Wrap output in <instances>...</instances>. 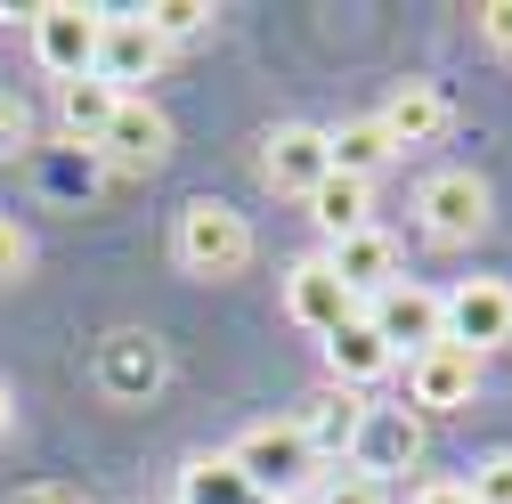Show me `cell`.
Wrapping results in <instances>:
<instances>
[{
  "instance_id": "6da1fadb",
  "label": "cell",
  "mask_w": 512,
  "mask_h": 504,
  "mask_svg": "<svg viewBox=\"0 0 512 504\" xmlns=\"http://www.w3.org/2000/svg\"><path fill=\"white\" fill-rule=\"evenodd\" d=\"M171 252H179L187 277H236V269L252 261V220H244L236 204L196 196V204H179V236H171Z\"/></svg>"
},
{
  "instance_id": "7a4b0ae2",
  "label": "cell",
  "mask_w": 512,
  "mask_h": 504,
  "mask_svg": "<svg viewBox=\"0 0 512 504\" xmlns=\"http://www.w3.org/2000/svg\"><path fill=\"white\" fill-rule=\"evenodd\" d=\"M309 439L293 431V415L285 423H252L236 448H228V472L252 488V496H301V480H309Z\"/></svg>"
},
{
  "instance_id": "3957f363",
  "label": "cell",
  "mask_w": 512,
  "mask_h": 504,
  "mask_svg": "<svg viewBox=\"0 0 512 504\" xmlns=\"http://www.w3.org/2000/svg\"><path fill=\"white\" fill-rule=\"evenodd\" d=\"M439 342H456L472 358L512 342V285L504 277H464L456 293H439Z\"/></svg>"
},
{
  "instance_id": "277c9868",
  "label": "cell",
  "mask_w": 512,
  "mask_h": 504,
  "mask_svg": "<svg viewBox=\"0 0 512 504\" xmlns=\"http://www.w3.org/2000/svg\"><path fill=\"white\" fill-rule=\"evenodd\" d=\"M415 212H423V236H431V244H472V236L488 228L496 196H488V179H480V171L447 163V171H431V179L415 187Z\"/></svg>"
},
{
  "instance_id": "5b68a950",
  "label": "cell",
  "mask_w": 512,
  "mask_h": 504,
  "mask_svg": "<svg viewBox=\"0 0 512 504\" xmlns=\"http://www.w3.org/2000/svg\"><path fill=\"white\" fill-rule=\"evenodd\" d=\"M98 41H106V9H82V0H49V9H33V57L57 82L98 74Z\"/></svg>"
},
{
  "instance_id": "8992f818",
  "label": "cell",
  "mask_w": 512,
  "mask_h": 504,
  "mask_svg": "<svg viewBox=\"0 0 512 504\" xmlns=\"http://www.w3.org/2000/svg\"><path fill=\"white\" fill-rule=\"evenodd\" d=\"M285 318H293L301 334H317V342L342 334V326L358 318V293L326 269V252H309V261H293V269H285Z\"/></svg>"
},
{
  "instance_id": "52a82bcc",
  "label": "cell",
  "mask_w": 512,
  "mask_h": 504,
  "mask_svg": "<svg viewBox=\"0 0 512 504\" xmlns=\"http://www.w3.org/2000/svg\"><path fill=\"white\" fill-rule=\"evenodd\" d=\"M366 326L382 334V350H391V358H423V350L439 342V293L415 285V277H399L391 293L366 301Z\"/></svg>"
},
{
  "instance_id": "ba28073f",
  "label": "cell",
  "mask_w": 512,
  "mask_h": 504,
  "mask_svg": "<svg viewBox=\"0 0 512 504\" xmlns=\"http://www.w3.org/2000/svg\"><path fill=\"white\" fill-rule=\"evenodd\" d=\"M326 171H334V155H326V131H317V122H277L261 139V187L269 196H301L309 204V187Z\"/></svg>"
},
{
  "instance_id": "9c48e42d",
  "label": "cell",
  "mask_w": 512,
  "mask_h": 504,
  "mask_svg": "<svg viewBox=\"0 0 512 504\" xmlns=\"http://www.w3.org/2000/svg\"><path fill=\"white\" fill-rule=\"evenodd\" d=\"M163 41H155V25L147 17H106V41H98V82L114 90V98H139V82H155L163 74Z\"/></svg>"
},
{
  "instance_id": "30bf717a",
  "label": "cell",
  "mask_w": 512,
  "mask_h": 504,
  "mask_svg": "<svg viewBox=\"0 0 512 504\" xmlns=\"http://www.w3.org/2000/svg\"><path fill=\"white\" fill-rule=\"evenodd\" d=\"M407 391H415V407H431V415H456V407H472V391H480V358L456 350V342H431L423 358H407Z\"/></svg>"
},
{
  "instance_id": "8fae6325",
  "label": "cell",
  "mask_w": 512,
  "mask_h": 504,
  "mask_svg": "<svg viewBox=\"0 0 512 504\" xmlns=\"http://www.w3.org/2000/svg\"><path fill=\"white\" fill-rule=\"evenodd\" d=\"M326 269H334V277L358 293V309H366L374 293H391V285H399V244L366 220V228H350V236H334V244H326Z\"/></svg>"
},
{
  "instance_id": "7c38bea8",
  "label": "cell",
  "mask_w": 512,
  "mask_h": 504,
  "mask_svg": "<svg viewBox=\"0 0 512 504\" xmlns=\"http://www.w3.org/2000/svg\"><path fill=\"white\" fill-rule=\"evenodd\" d=\"M98 147H106V155H114L122 171H155V163L171 155V114H163L155 98H122Z\"/></svg>"
},
{
  "instance_id": "4fadbf2b",
  "label": "cell",
  "mask_w": 512,
  "mask_h": 504,
  "mask_svg": "<svg viewBox=\"0 0 512 504\" xmlns=\"http://www.w3.org/2000/svg\"><path fill=\"white\" fill-rule=\"evenodd\" d=\"M382 131H391V147L407 155V147H431L439 131H447V98H439V82H399L391 98H382Z\"/></svg>"
},
{
  "instance_id": "5bb4252c",
  "label": "cell",
  "mask_w": 512,
  "mask_h": 504,
  "mask_svg": "<svg viewBox=\"0 0 512 504\" xmlns=\"http://www.w3.org/2000/svg\"><path fill=\"white\" fill-rule=\"evenodd\" d=\"M358 423H366V407H358L350 391H317V399L293 407V431L309 439V456H342V448H358Z\"/></svg>"
},
{
  "instance_id": "9a60e30c",
  "label": "cell",
  "mask_w": 512,
  "mask_h": 504,
  "mask_svg": "<svg viewBox=\"0 0 512 504\" xmlns=\"http://www.w3.org/2000/svg\"><path fill=\"white\" fill-rule=\"evenodd\" d=\"M326 366H334V383H342V391H358V383H382V374H391L399 358L382 350V334L366 326V309H358L342 334H326Z\"/></svg>"
},
{
  "instance_id": "2e32d148",
  "label": "cell",
  "mask_w": 512,
  "mask_h": 504,
  "mask_svg": "<svg viewBox=\"0 0 512 504\" xmlns=\"http://www.w3.org/2000/svg\"><path fill=\"white\" fill-rule=\"evenodd\" d=\"M326 155H334L342 179H366V187H374V171L391 163L399 147H391V131H382L374 114H358V122H342V131H326Z\"/></svg>"
},
{
  "instance_id": "e0dca14e",
  "label": "cell",
  "mask_w": 512,
  "mask_h": 504,
  "mask_svg": "<svg viewBox=\"0 0 512 504\" xmlns=\"http://www.w3.org/2000/svg\"><path fill=\"white\" fill-rule=\"evenodd\" d=\"M114 106H122V98H114L98 74H82V82H57V122H66V139H82V147H98V139H106Z\"/></svg>"
},
{
  "instance_id": "ac0fdd59",
  "label": "cell",
  "mask_w": 512,
  "mask_h": 504,
  "mask_svg": "<svg viewBox=\"0 0 512 504\" xmlns=\"http://www.w3.org/2000/svg\"><path fill=\"white\" fill-rule=\"evenodd\" d=\"M366 204H374V187L366 179H342V171H326V179L309 187V220L326 228V244L350 236V228H366Z\"/></svg>"
},
{
  "instance_id": "d6986e66",
  "label": "cell",
  "mask_w": 512,
  "mask_h": 504,
  "mask_svg": "<svg viewBox=\"0 0 512 504\" xmlns=\"http://www.w3.org/2000/svg\"><path fill=\"white\" fill-rule=\"evenodd\" d=\"M415 448H423V439H415V423H407V415H374V407H366L358 448H350L358 464H350V472H366V480H374L382 464H399V456H415Z\"/></svg>"
},
{
  "instance_id": "ffe728a7",
  "label": "cell",
  "mask_w": 512,
  "mask_h": 504,
  "mask_svg": "<svg viewBox=\"0 0 512 504\" xmlns=\"http://www.w3.org/2000/svg\"><path fill=\"white\" fill-rule=\"evenodd\" d=\"M147 25H155V41L171 49V41H196V33H212V9L204 0H155V9H139Z\"/></svg>"
},
{
  "instance_id": "44dd1931",
  "label": "cell",
  "mask_w": 512,
  "mask_h": 504,
  "mask_svg": "<svg viewBox=\"0 0 512 504\" xmlns=\"http://www.w3.org/2000/svg\"><path fill=\"white\" fill-rule=\"evenodd\" d=\"M464 488H472V504H512V448H496V456H480Z\"/></svg>"
},
{
  "instance_id": "7402d4cb",
  "label": "cell",
  "mask_w": 512,
  "mask_h": 504,
  "mask_svg": "<svg viewBox=\"0 0 512 504\" xmlns=\"http://www.w3.org/2000/svg\"><path fill=\"white\" fill-rule=\"evenodd\" d=\"M472 25H480V41H488L504 66H512V0H480V9H472Z\"/></svg>"
},
{
  "instance_id": "603a6c76",
  "label": "cell",
  "mask_w": 512,
  "mask_h": 504,
  "mask_svg": "<svg viewBox=\"0 0 512 504\" xmlns=\"http://www.w3.org/2000/svg\"><path fill=\"white\" fill-rule=\"evenodd\" d=\"M317 504H391V496H382V480H366V472H334L326 488H317Z\"/></svg>"
},
{
  "instance_id": "cb8c5ba5",
  "label": "cell",
  "mask_w": 512,
  "mask_h": 504,
  "mask_svg": "<svg viewBox=\"0 0 512 504\" xmlns=\"http://www.w3.org/2000/svg\"><path fill=\"white\" fill-rule=\"evenodd\" d=\"M25 261H33V244H25V228H17L9 212H0V285H9V277H17Z\"/></svg>"
},
{
  "instance_id": "d4e9b609",
  "label": "cell",
  "mask_w": 512,
  "mask_h": 504,
  "mask_svg": "<svg viewBox=\"0 0 512 504\" xmlns=\"http://www.w3.org/2000/svg\"><path fill=\"white\" fill-rule=\"evenodd\" d=\"M25 139H33V114H25L17 98H0V155H17Z\"/></svg>"
},
{
  "instance_id": "484cf974",
  "label": "cell",
  "mask_w": 512,
  "mask_h": 504,
  "mask_svg": "<svg viewBox=\"0 0 512 504\" xmlns=\"http://www.w3.org/2000/svg\"><path fill=\"white\" fill-rule=\"evenodd\" d=\"M407 504H472V488H464V480H423Z\"/></svg>"
},
{
  "instance_id": "4316f807",
  "label": "cell",
  "mask_w": 512,
  "mask_h": 504,
  "mask_svg": "<svg viewBox=\"0 0 512 504\" xmlns=\"http://www.w3.org/2000/svg\"><path fill=\"white\" fill-rule=\"evenodd\" d=\"M17 504H90L82 488H33V496H17Z\"/></svg>"
},
{
  "instance_id": "83f0119b",
  "label": "cell",
  "mask_w": 512,
  "mask_h": 504,
  "mask_svg": "<svg viewBox=\"0 0 512 504\" xmlns=\"http://www.w3.org/2000/svg\"><path fill=\"white\" fill-rule=\"evenodd\" d=\"M9 431H17V391L0 383V439H9Z\"/></svg>"
}]
</instances>
